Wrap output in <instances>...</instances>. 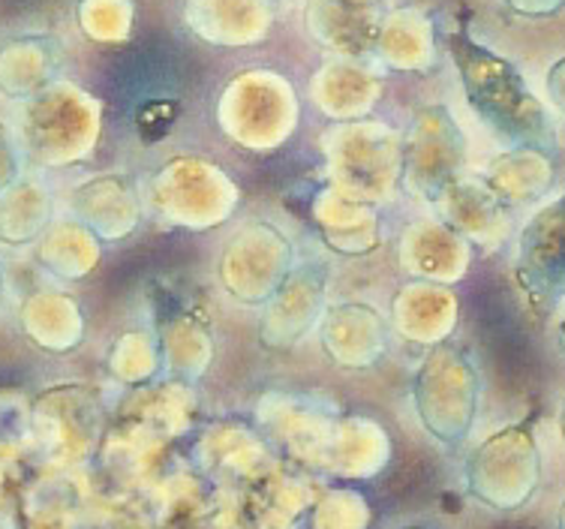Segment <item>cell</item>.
<instances>
[{
    "label": "cell",
    "instance_id": "obj_1",
    "mask_svg": "<svg viewBox=\"0 0 565 529\" xmlns=\"http://www.w3.org/2000/svg\"><path fill=\"white\" fill-rule=\"evenodd\" d=\"M455 57L469 103L502 139L521 148H544L551 141V120L514 66L469 40H455Z\"/></svg>",
    "mask_w": 565,
    "mask_h": 529
},
{
    "label": "cell",
    "instance_id": "obj_2",
    "mask_svg": "<svg viewBox=\"0 0 565 529\" xmlns=\"http://www.w3.org/2000/svg\"><path fill=\"white\" fill-rule=\"evenodd\" d=\"M518 281L539 310H554L565 298V193L523 226Z\"/></svg>",
    "mask_w": 565,
    "mask_h": 529
},
{
    "label": "cell",
    "instance_id": "obj_3",
    "mask_svg": "<svg viewBox=\"0 0 565 529\" xmlns=\"http://www.w3.org/2000/svg\"><path fill=\"white\" fill-rule=\"evenodd\" d=\"M551 94H554L556 106L565 112V61L554 70V76H551Z\"/></svg>",
    "mask_w": 565,
    "mask_h": 529
}]
</instances>
